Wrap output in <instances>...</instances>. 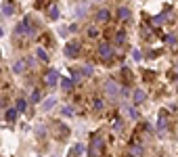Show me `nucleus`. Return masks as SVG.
<instances>
[{
	"instance_id": "obj_1",
	"label": "nucleus",
	"mask_w": 178,
	"mask_h": 157,
	"mask_svg": "<svg viewBox=\"0 0 178 157\" xmlns=\"http://www.w3.org/2000/svg\"><path fill=\"white\" fill-rule=\"evenodd\" d=\"M96 55H98L103 61H111V59H113V46H111V44H107V42H103V44H98Z\"/></svg>"
},
{
	"instance_id": "obj_2",
	"label": "nucleus",
	"mask_w": 178,
	"mask_h": 157,
	"mask_svg": "<svg viewBox=\"0 0 178 157\" xmlns=\"http://www.w3.org/2000/svg\"><path fill=\"white\" fill-rule=\"evenodd\" d=\"M80 48H82L80 42H67L65 44V57L67 59H78L80 57Z\"/></svg>"
},
{
	"instance_id": "obj_3",
	"label": "nucleus",
	"mask_w": 178,
	"mask_h": 157,
	"mask_svg": "<svg viewBox=\"0 0 178 157\" xmlns=\"http://www.w3.org/2000/svg\"><path fill=\"white\" fill-rule=\"evenodd\" d=\"M103 138L101 136H94L92 138V143H90V157H98L101 153H103Z\"/></svg>"
},
{
	"instance_id": "obj_4",
	"label": "nucleus",
	"mask_w": 178,
	"mask_h": 157,
	"mask_svg": "<svg viewBox=\"0 0 178 157\" xmlns=\"http://www.w3.org/2000/svg\"><path fill=\"white\" fill-rule=\"evenodd\" d=\"M105 90H107V94H109L111 99H117V96H120V86H117L113 80H107V82H105Z\"/></svg>"
},
{
	"instance_id": "obj_5",
	"label": "nucleus",
	"mask_w": 178,
	"mask_h": 157,
	"mask_svg": "<svg viewBox=\"0 0 178 157\" xmlns=\"http://www.w3.org/2000/svg\"><path fill=\"white\" fill-rule=\"evenodd\" d=\"M44 82L48 86H57V82H59V71L57 69H48L44 76Z\"/></svg>"
},
{
	"instance_id": "obj_6",
	"label": "nucleus",
	"mask_w": 178,
	"mask_h": 157,
	"mask_svg": "<svg viewBox=\"0 0 178 157\" xmlns=\"http://www.w3.org/2000/svg\"><path fill=\"white\" fill-rule=\"evenodd\" d=\"M130 157H145V149H142V145H138V143L130 145Z\"/></svg>"
},
{
	"instance_id": "obj_7",
	"label": "nucleus",
	"mask_w": 178,
	"mask_h": 157,
	"mask_svg": "<svg viewBox=\"0 0 178 157\" xmlns=\"http://www.w3.org/2000/svg\"><path fill=\"white\" fill-rule=\"evenodd\" d=\"M117 17H120L122 21H130V17H132V11H130L128 6H120V8H117Z\"/></svg>"
},
{
	"instance_id": "obj_8",
	"label": "nucleus",
	"mask_w": 178,
	"mask_h": 157,
	"mask_svg": "<svg viewBox=\"0 0 178 157\" xmlns=\"http://www.w3.org/2000/svg\"><path fill=\"white\" fill-rule=\"evenodd\" d=\"M25 69H27V61H25V59L15 61V65H13V71H15V74H25Z\"/></svg>"
},
{
	"instance_id": "obj_9",
	"label": "nucleus",
	"mask_w": 178,
	"mask_h": 157,
	"mask_svg": "<svg viewBox=\"0 0 178 157\" xmlns=\"http://www.w3.org/2000/svg\"><path fill=\"white\" fill-rule=\"evenodd\" d=\"M132 101H134V105H142V103L147 101V92H145V90H134Z\"/></svg>"
},
{
	"instance_id": "obj_10",
	"label": "nucleus",
	"mask_w": 178,
	"mask_h": 157,
	"mask_svg": "<svg viewBox=\"0 0 178 157\" xmlns=\"http://www.w3.org/2000/svg\"><path fill=\"white\" fill-rule=\"evenodd\" d=\"M17 115H19V111H17L15 107H11V109H6V113H4V119H6L8 124H13V121H17Z\"/></svg>"
},
{
	"instance_id": "obj_11",
	"label": "nucleus",
	"mask_w": 178,
	"mask_h": 157,
	"mask_svg": "<svg viewBox=\"0 0 178 157\" xmlns=\"http://www.w3.org/2000/svg\"><path fill=\"white\" fill-rule=\"evenodd\" d=\"M109 17H111V13H109L107 8H101V11L96 13V21H98V23H107Z\"/></svg>"
},
{
	"instance_id": "obj_12",
	"label": "nucleus",
	"mask_w": 178,
	"mask_h": 157,
	"mask_svg": "<svg viewBox=\"0 0 178 157\" xmlns=\"http://www.w3.org/2000/svg\"><path fill=\"white\" fill-rule=\"evenodd\" d=\"M15 109H17V111H19V113H25V111H27V101H25V99H21V96H19V99H17V101H15Z\"/></svg>"
},
{
	"instance_id": "obj_13",
	"label": "nucleus",
	"mask_w": 178,
	"mask_h": 157,
	"mask_svg": "<svg viewBox=\"0 0 178 157\" xmlns=\"http://www.w3.org/2000/svg\"><path fill=\"white\" fill-rule=\"evenodd\" d=\"M2 13H4V15H13V13H15V2H13V0H6V2L2 4Z\"/></svg>"
},
{
	"instance_id": "obj_14",
	"label": "nucleus",
	"mask_w": 178,
	"mask_h": 157,
	"mask_svg": "<svg viewBox=\"0 0 178 157\" xmlns=\"http://www.w3.org/2000/svg\"><path fill=\"white\" fill-rule=\"evenodd\" d=\"M73 84H76V82H73V80H71V78H63V80H61V88H63L65 92H69V90H73Z\"/></svg>"
},
{
	"instance_id": "obj_15",
	"label": "nucleus",
	"mask_w": 178,
	"mask_h": 157,
	"mask_svg": "<svg viewBox=\"0 0 178 157\" xmlns=\"http://www.w3.org/2000/svg\"><path fill=\"white\" fill-rule=\"evenodd\" d=\"M48 19H50V21H57V19H59V6H57V4H50V8H48Z\"/></svg>"
},
{
	"instance_id": "obj_16",
	"label": "nucleus",
	"mask_w": 178,
	"mask_h": 157,
	"mask_svg": "<svg viewBox=\"0 0 178 157\" xmlns=\"http://www.w3.org/2000/svg\"><path fill=\"white\" fill-rule=\"evenodd\" d=\"M30 101H32V105H34V103H40V101H42V92H40L38 88H34V90H32V96H30Z\"/></svg>"
},
{
	"instance_id": "obj_17",
	"label": "nucleus",
	"mask_w": 178,
	"mask_h": 157,
	"mask_svg": "<svg viewBox=\"0 0 178 157\" xmlns=\"http://www.w3.org/2000/svg\"><path fill=\"white\" fill-rule=\"evenodd\" d=\"M164 42L168 44V46H174L178 42V36H174V34H168V36H164Z\"/></svg>"
},
{
	"instance_id": "obj_18",
	"label": "nucleus",
	"mask_w": 178,
	"mask_h": 157,
	"mask_svg": "<svg viewBox=\"0 0 178 157\" xmlns=\"http://www.w3.org/2000/svg\"><path fill=\"white\" fill-rule=\"evenodd\" d=\"M113 42H115L117 46H122V44L126 42V32H117V34H115V40H113Z\"/></svg>"
},
{
	"instance_id": "obj_19",
	"label": "nucleus",
	"mask_w": 178,
	"mask_h": 157,
	"mask_svg": "<svg viewBox=\"0 0 178 157\" xmlns=\"http://www.w3.org/2000/svg\"><path fill=\"white\" fill-rule=\"evenodd\" d=\"M92 107H94V111H103V109H105V101H103V99H94Z\"/></svg>"
},
{
	"instance_id": "obj_20",
	"label": "nucleus",
	"mask_w": 178,
	"mask_h": 157,
	"mask_svg": "<svg viewBox=\"0 0 178 157\" xmlns=\"http://www.w3.org/2000/svg\"><path fill=\"white\" fill-rule=\"evenodd\" d=\"M124 111H126V115H128L130 119H136V118H138V111H136L134 107H126Z\"/></svg>"
},
{
	"instance_id": "obj_21",
	"label": "nucleus",
	"mask_w": 178,
	"mask_h": 157,
	"mask_svg": "<svg viewBox=\"0 0 178 157\" xmlns=\"http://www.w3.org/2000/svg\"><path fill=\"white\" fill-rule=\"evenodd\" d=\"M36 57H38L40 61H48V52H46L44 48H38V50H36Z\"/></svg>"
},
{
	"instance_id": "obj_22",
	"label": "nucleus",
	"mask_w": 178,
	"mask_h": 157,
	"mask_svg": "<svg viewBox=\"0 0 178 157\" xmlns=\"http://www.w3.org/2000/svg\"><path fill=\"white\" fill-rule=\"evenodd\" d=\"M122 130H124V121H122V119H115V121H113V132L120 134Z\"/></svg>"
},
{
	"instance_id": "obj_23",
	"label": "nucleus",
	"mask_w": 178,
	"mask_h": 157,
	"mask_svg": "<svg viewBox=\"0 0 178 157\" xmlns=\"http://www.w3.org/2000/svg\"><path fill=\"white\" fill-rule=\"evenodd\" d=\"M86 34H88V38H98V27H94V25H90V27H88V32H86Z\"/></svg>"
},
{
	"instance_id": "obj_24",
	"label": "nucleus",
	"mask_w": 178,
	"mask_h": 157,
	"mask_svg": "<svg viewBox=\"0 0 178 157\" xmlns=\"http://www.w3.org/2000/svg\"><path fill=\"white\" fill-rule=\"evenodd\" d=\"M82 151H84V147H82V145H76V147L71 149V153H69V155H71V157H73V155H82Z\"/></svg>"
},
{
	"instance_id": "obj_25",
	"label": "nucleus",
	"mask_w": 178,
	"mask_h": 157,
	"mask_svg": "<svg viewBox=\"0 0 178 157\" xmlns=\"http://www.w3.org/2000/svg\"><path fill=\"white\" fill-rule=\"evenodd\" d=\"M80 74H82V76H86V78H90V76H92V67H90V65H84Z\"/></svg>"
},
{
	"instance_id": "obj_26",
	"label": "nucleus",
	"mask_w": 178,
	"mask_h": 157,
	"mask_svg": "<svg viewBox=\"0 0 178 157\" xmlns=\"http://www.w3.org/2000/svg\"><path fill=\"white\" fill-rule=\"evenodd\" d=\"M42 107H44L46 111H48V109H52V107H55V99H48V101H44V105H42Z\"/></svg>"
},
{
	"instance_id": "obj_27",
	"label": "nucleus",
	"mask_w": 178,
	"mask_h": 157,
	"mask_svg": "<svg viewBox=\"0 0 178 157\" xmlns=\"http://www.w3.org/2000/svg\"><path fill=\"white\" fill-rule=\"evenodd\" d=\"M76 111H73V107H63V115H67V118H71Z\"/></svg>"
},
{
	"instance_id": "obj_28",
	"label": "nucleus",
	"mask_w": 178,
	"mask_h": 157,
	"mask_svg": "<svg viewBox=\"0 0 178 157\" xmlns=\"http://www.w3.org/2000/svg\"><path fill=\"white\" fill-rule=\"evenodd\" d=\"M153 23H155V25H161V23H164V15H157V17L153 19Z\"/></svg>"
},
{
	"instance_id": "obj_29",
	"label": "nucleus",
	"mask_w": 178,
	"mask_h": 157,
	"mask_svg": "<svg viewBox=\"0 0 178 157\" xmlns=\"http://www.w3.org/2000/svg\"><path fill=\"white\" fill-rule=\"evenodd\" d=\"M164 126H166V119H164V115H161V118L157 119V128H159V130H164Z\"/></svg>"
},
{
	"instance_id": "obj_30",
	"label": "nucleus",
	"mask_w": 178,
	"mask_h": 157,
	"mask_svg": "<svg viewBox=\"0 0 178 157\" xmlns=\"http://www.w3.org/2000/svg\"><path fill=\"white\" fill-rule=\"evenodd\" d=\"M132 57L136 59V61H140V50H134V52H132Z\"/></svg>"
},
{
	"instance_id": "obj_31",
	"label": "nucleus",
	"mask_w": 178,
	"mask_h": 157,
	"mask_svg": "<svg viewBox=\"0 0 178 157\" xmlns=\"http://www.w3.org/2000/svg\"><path fill=\"white\" fill-rule=\"evenodd\" d=\"M2 34H4V32H2V27H0V38H2Z\"/></svg>"
}]
</instances>
